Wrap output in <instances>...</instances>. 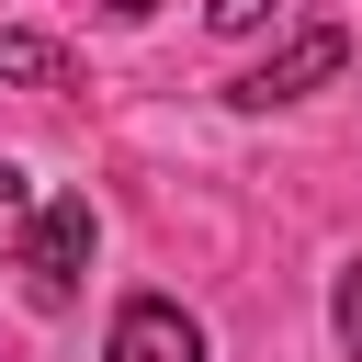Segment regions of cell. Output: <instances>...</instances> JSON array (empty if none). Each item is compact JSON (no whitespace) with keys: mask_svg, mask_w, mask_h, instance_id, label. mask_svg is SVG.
<instances>
[{"mask_svg":"<svg viewBox=\"0 0 362 362\" xmlns=\"http://www.w3.org/2000/svg\"><path fill=\"white\" fill-rule=\"evenodd\" d=\"M339 68H351V34H339V23H305L294 45H272L260 68H238V79H226V102H238V113H283V102H305V90H317V79H339Z\"/></svg>","mask_w":362,"mask_h":362,"instance_id":"cell-1","label":"cell"},{"mask_svg":"<svg viewBox=\"0 0 362 362\" xmlns=\"http://www.w3.org/2000/svg\"><path fill=\"white\" fill-rule=\"evenodd\" d=\"M79 272H90V204H79V192H45V215H34V238H23L34 305H79Z\"/></svg>","mask_w":362,"mask_h":362,"instance_id":"cell-2","label":"cell"},{"mask_svg":"<svg viewBox=\"0 0 362 362\" xmlns=\"http://www.w3.org/2000/svg\"><path fill=\"white\" fill-rule=\"evenodd\" d=\"M102 362H204V328L170 305V294H136L124 317H113V351Z\"/></svg>","mask_w":362,"mask_h":362,"instance_id":"cell-3","label":"cell"},{"mask_svg":"<svg viewBox=\"0 0 362 362\" xmlns=\"http://www.w3.org/2000/svg\"><path fill=\"white\" fill-rule=\"evenodd\" d=\"M0 79H23V90H68V45H45V34H0Z\"/></svg>","mask_w":362,"mask_h":362,"instance_id":"cell-4","label":"cell"},{"mask_svg":"<svg viewBox=\"0 0 362 362\" xmlns=\"http://www.w3.org/2000/svg\"><path fill=\"white\" fill-rule=\"evenodd\" d=\"M34 215H45V204H34V181L0 158V249H23V238H34Z\"/></svg>","mask_w":362,"mask_h":362,"instance_id":"cell-5","label":"cell"},{"mask_svg":"<svg viewBox=\"0 0 362 362\" xmlns=\"http://www.w3.org/2000/svg\"><path fill=\"white\" fill-rule=\"evenodd\" d=\"M328 317H339V351H351V362H362V260H351V272H339V294H328Z\"/></svg>","mask_w":362,"mask_h":362,"instance_id":"cell-6","label":"cell"},{"mask_svg":"<svg viewBox=\"0 0 362 362\" xmlns=\"http://www.w3.org/2000/svg\"><path fill=\"white\" fill-rule=\"evenodd\" d=\"M215 11V34H249V23H272V0H204Z\"/></svg>","mask_w":362,"mask_h":362,"instance_id":"cell-7","label":"cell"},{"mask_svg":"<svg viewBox=\"0 0 362 362\" xmlns=\"http://www.w3.org/2000/svg\"><path fill=\"white\" fill-rule=\"evenodd\" d=\"M102 11H113V23H147V11H158V0H102Z\"/></svg>","mask_w":362,"mask_h":362,"instance_id":"cell-8","label":"cell"}]
</instances>
